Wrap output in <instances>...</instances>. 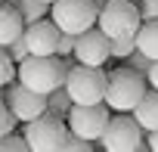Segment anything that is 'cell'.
<instances>
[{"mask_svg":"<svg viewBox=\"0 0 158 152\" xmlns=\"http://www.w3.org/2000/svg\"><path fill=\"white\" fill-rule=\"evenodd\" d=\"M65 68H68L65 59L56 56V53H50V56H34V53H28L22 62H16V81L25 84L28 90L47 96L50 90L62 87V81H65Z\"/></svg>","mask_w":158,"mask_h":152,"instance_id":"obj_1","label":"cell"},{"mask_svg":"<svg viewBox=\"0 0 158 152\" xmlns=\"http://www.w3.org/2000/svg\"><path fill=\"white\" fill-rule=\"evenodd\" d=\"M65 93L71 96V103H102L106 96V78L109 74L102 71V65H84L74 62L71 56L65 59Z\"/></svg>","mask_w":158,"mask_h":152,"instance_id":"obj_2","label":"cell"},{"mask_svg":"<svg viewBox=\"0 0 158 152\" xmlns=\"http://www.w3.org/2000/svg\"><path fill=\"white\" fill-rule=\"evenodd\" d=\"M146 74L130 68V65H121L115 71H109V78H106V96L102 103L112 109V112H130L139 96L146 93Z\"/></svg>","mask_w":158,"mask_h":152,"instance_id":"obj_3","label":"cell"},{"mask_svg":"<svg viewBox=\"0 0 158 152\" xmlns=\"http://www.w3.org/2000/svg\"><path fill=\"white\" fill-rule=\"evenodd\" d=\"M96 149L106 152H130V149H149V143L143 140V127L130 112H115L102 130V137L96 140Z\"/></svg>","mask_w":158,"mask_h":152,"instance_id":"obj_4","label":"cell"},{"mask_svg":"<svg viewBox=\"0 0 158 152\" xmlns=\"http://www.w3.org/2000/svg\"><path fill=\"white\" fill-rule=\"evenodd\" d=\"M139 10H136V0H106L99 6L96 16V28L106 37H124V34H136L139 28Z\"/></svg>","mask_w":158,"mask_h":152,"instance_id":"obj_5","label":"cell"},{"mask_svg":"<svg viewBox=\"0 0 158 152\" xmlns=\"http://www.w3.org/2000/svg\"><path fill=\"white\" fill-rule=\"evenodd\" d=\"M22 137H25L28 149H34V152H53V149H62V143L68 137V124H65V118L44 112V115L25 121Z\"/></svg>","mask_w":158,"mask_h":152,"instance_id":"obj_6","label":"cell"},{"mask_svg":"<svg viewBox=\"0 0 158 152\" xmlns=\"http://www.w3.org/2000/svg\"><path fill=\"white\" fill-rule=\"evenodd\" d=\"M109 118H112V109L106 103H71L65 124H68V133H77V137L96 143L102 137Z\"/></svg>","mask_w":158,"mask_h":152,"instance_id":"obj_7","label":"cell"},{"mask_svg":"<svg viewBox=\"0 0 158 152\" xmlns=\"http://www.w3.org/2000/svg\"><path fill=\"white\" fill-rule=\"evenodd\" d=\"M50 13H53L50 19L65 34H81V31L93 28L96 25V16H99V10H96L93 0H53Z\"/></svg>","mask_w":158,"mask_h":152,"instance_id":"obj_8","label":"cell"},{"mask_svg":"<svg viewBox=\"0 0 158 152\" xmlns=\"http://www.w3.org/2000/svg\"><path fill=\"white\" fill-rule=\"evenodd\" d=\"M0 90H3V96H0V99L10 106V112H13L16 121H22V124L47 112V96L28 90L25 84H13V81H10L6 87H0Z\"/></svg>","mask_w":158,"mask_h":152,"instance_id":"obj_9","label":"cell"},{"mask_svg":"<svg viewBox=\"0 0 158 152\" xmlns=\"http://www.w3.org/2000/svg\"><path fill=\"white\" fill-rule=\"evenodd\" d=\"M74 62H84V65H106L112 59L109 53V37L93 25L81 34H74Z\"/></svg>","mask_w":158,"mask_h":152,"instance_id":"obj_10","label":"cell"},{"mask_svg":"<svg viewBox=\"0 0 158 152\" xmlns=\"http://www.w3.org/2000/svg\"><path fill=\"white\" fill-rule=\"evenodd\" d=\"M59 25L50 19V16H44V19H37V22H28L25 28H22V40H25V47H28V53H34V56H50V53H56V44H59Z\"/></svg>","mask_w":158,"mask_h":152,"instance_id":"obj_11","label":"cell"},{"mask_svg":"<svg viewBox=\"0 0 158 152\" xmlns=\"http://www.w3.org/2000/svg\"><path fill=\"white\" fill-rule=\"evenodd\" d=\"M130 115L139 121L143 130H158V90L146 87V93H143L139 103L130 109Z\"/></svg>","mask_w":158,"mask_h":152,"instance_id":"obj_12","label":"cell"},{"mask_svg":"<svg viewBox=\"0 0 158 152\" xmlns=\"http://www.w3.org/2000/svg\"><path fill=\"white\" fill-rule=\"evenodd\" d=\"M25 28V19L19 16V10L13 3H0V47L13 44Z\"/></svg>","mask_w":158,"mask_h":152,"instance_id":"obj_13","label":"cell"},{"mask_svg":"<svg viewBox=\"0 0 158 152\" xmlns=\"http://www.w3.org/2000/svg\"><path fill=\"white\" fill-rule=\"evenodd\" d=\"M133 40H136V50L143 56L158 59V19H143L136 34H133Z\"/></svg>","mask_w":158,"mask_h":152,"instance_id":"obj_14","label":"cell"},{"mask_svg":"<svg viewBox=\"0 0 158 152\" xmlns=\"http://www.w3.org/2000/svg\"><path fill=\"white\" fill-rule=\"evenodd\" d=\"M6 3H13L19 10V16L25 19V25L28 22H37V19H44L50 13V3H44V0H6Z\"/></svg>","mask_w":158,"mask_h":152,"instance_id":"obj_15","label":"cell"},{"mask_svg":"<svg viewBox=\"0 0 158 152\" xmlns=\"http://www.w3.org/2000/svg\"><path fill=\"white\" fill-rule=\"evenodd\" d=\"M68 109H71V96L65 93V87H56V90H50V93H47V112H50V115L65 118V115H68Z\"/></svg>","mask_w":158,"mask_h":152,"instance_id":"obj_16","label":"cell"},{"mask_svg":"<svg viewBox=\"0 0 158 152\" xmlns=\"http://www.w3.org/2000/svg\"><path fill=\"white\" fill-rule=\"evenodd\" d=\"M133 50H136L133 34H124V37H109V53H112V59H127Z\"/></svg>","mask_w":158,"mask_h":152,"instance_id":"obj_17","label":"cell"},{"mask_svg":"<svg viewBox=\"0 0 158 152\" xmlns=\"http://www.w3.org/2000/svg\"><path fill=\"white\" fill-rule=\"evenodd\" d=\"M10 81H16V62L6 53V47H0V87H6Z\"/></svg>","mask_w":158,"mask_h":152,"instance_id":"obj_18","label":"cell"},{"mask_svg":"<svg viewBox=\"0 0 158 152\" xmlns=\"http://www.w3.org/2000/svg\"><path fill=\"white\" fill-rule=\"evenodd\" d=\"M28 152V143H25V137L22 133H3V137H0V152Z\"/></svg>","mask_w":158,"mask_h":152,"instance_id":"obj_19","label":"cell"},{"mask_svg":"<svg viewBox=\"0 0 158 152\" xmlns=\"http://www.w3.org/2000/svg\"><path fill=\"white\" fill-rule=\"evenodd\" d=\"M62 149H68V152H93L96 143H93V140H84V137H77V133H68L65 143H62Z\"/></svg>","mask_w":158,"mask_h":152,"instance_id":"obj_20","label":"cell"},{"mask_svg":"<svg viewBox=\"0 0 158 152\" xmlns=\"http://www.w3.org/2000/svg\"><path fill=\"white\" fill-rule=\"evenodd\" d=\"M16 124H19V121H16V115L10 112V106H6L3 99H0V137H3V133H13V130H16Z\"/></svg>","mask_w":158,"mask_h":152,"instance_id":"obj_21","label":"cell"},{"mask_svg":"<svg viewBox=\"0 0 158 152\" xmlns=\"http://www.w3.org/2000/svg\"><path fill=\"white\" fill-rule=\"evenodd\" d=\"M74 53V34H59V44H56V56H62V59H68Z\"/></svg>","mask_w":158,"mask_h":152,"instance_id":"obj_22","label":"cell"},{"mask_svg":"<svg viewBox=\"0 0 158 152\" xmlns=\"http://www.w3.org/2000/svg\"><path fill=\"white\" fill-rule=\"evenodd\" d=\"M124 62H127L130 68H136V71H143V74H146V71H149V65H152V59H149V56H143L139 50H133V53H130V56H127Z\"/></svg>","mask_w":158,"mask_h":152,"instance_id":"obj_23","label":"cell"},{"mask_svg":"<svg viewBox=\"0 0 158 152\" xmlns=\"http://www.w3.org/2000/svg\"><path fill=\"white\" fill-rule=\"evenodd\" d=\"M6 53L13 56V62H22L25 56H28V47H25V40H22V34L13 40V44H6Z\"/></svg>","mask_w":158,"mask_h":152,"instance_id":"obj_24","label":"cell"},{"mask_svg":"<svg viewBox=\"0 0 158 152\" xmlns=\"http://www.w3.org/2000/svg\"><path fill=\"white\" fill-rule=\"evenodd\" d=\"M139 19H158V0H136Z\"/></svg>","mask_w":158,"mask_h":152,"instance_id":"obj_25","label":"cell"},{"mask_svg":"<svg viewBox=\"0 0 158 152\" xmlns=\"http://www.w3.org/2000/svg\"><path fill=\"white\" fill-rule=\"evenodd\" d=\"M146 84H149L152 90H158V59H152V65H149V71H146Z\"/></svg>","mask_w":158,"mask_h":152,"instance_id":"obj_26","label":"cell"},{"mask_svg":"<svg viewBox=\"0 0 158 152\" xmlns=\"http://www.w3.org/2000/svg\"><path fill=\"white\" fill-rule=\"evenodd\" d=\"M146 143H149V149L158 152V130H149V140H146Z\"/></svg>","mask_w":158,"mask_h":152,"instance_id":"obj_27","label":"cell"},{"mask_svg":"<svg viewBox=\"0 0 158 152\" xmlns=\"http://www.w3.org/2000/svg\"><path fill=\"white\" fill-rule=\"evenodd\" d=\"M44 3H53V0H44Z\"/></svg>","mask_w":158,"mask_h":152,"instance_id":"obj_28","label":"cell"},{"mask_svg":"<svg viewBox=\"0 0 158 152\" xmlns=\"http://www.w3.org/2000/svg\"><path fill=\"white\" fill-rule=\"evenodd\" d=\"M0 3H3V0H0Z\"/></svg>","mask_w":158,"mask_h":152,"instance_id":"obj_29","label":"cell"}]
</instances>
